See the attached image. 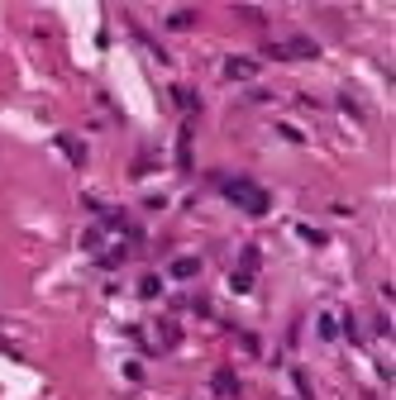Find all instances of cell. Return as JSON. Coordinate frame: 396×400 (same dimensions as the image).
Returning <instances> with one entry per match:
<instances>
[{
  "mask_svg": "<svg viewBox=\"0 0 396 400\" xmlns=\"http://www.w3.org/2000/svg\"><path fill=\"white\" fill-rule=\"evenodd\" d=\"M224 196L234 200L239 210H248V214H268V205H272V196H268L258 182H248V177H234V182H224Z\"/></svg>",
  "mask_w": 396,
  "mask_h": 400,
  "instance_id": "cell-1",
  "label": "cell"
},
{
  "mask_svg": "<svg viewBox=\"0 0 396 400\" xmlns=\"http://www.w3.org/2000/svg\"><path fill=\"white\" fill-rule=\"evenodd\" d=\"M263 53L268 58H277V62H305V58H315L320 53V43L315 38H282V43H263Z\"/></svg>",
  "mask_w": 396,
  "mask_h": 400,
  "instance_id": "cell-2",
  "label": "cell"
},
{
  "mask_svg": "<svg viewBox=\"0 0 396 400\" xmlns=\"http://www.w3.org/2000/svg\"><path fill=\"white\" fill-rule=\"evenodd\" d=\"M224 77H229V82H253V77H258V58L229 53V58H224Z\"/></svg>",
  "mask_w": 396,
  "mask_h": 400,
  "instance_id": "cell-3",
  "label": "cell"
},
{
  "mask_svg": "<svg viewBox=\"0 0 396 400\" xmlns=\"http://www.w3.org/2000/svg\"><path fill=\"white\" fill-rule=\"evenodd\" d=\"M153 334H158V343H153V348H163V353H167V348H177V319H172V314H163Z\"/></svg>",
  "mask_w": 396,
  "mask_h": 400,
  "instance_id": "cell-4",
  "label": "cell"
},
{
  "mask_svg": "<svg viewBox=\"0 0 396 400\" xmlns=\"http://www.w3.org/2000/svg\"><path fill=\"white\" fill-rule=\"evenodd\" d=\"M244 386H239V377L234 372H215V396H239Z\"/></svg>",
  "mask_w": 396,
  "mask_h": 400,
  "instance_id": "cell-5",
  "label": "cell"
},
{
  "mask_svg": "<svg viewBox=\"0 0 396 400\" xmlns=\"http://www.w3.org/2000/svg\"><path fill=\"white\" fill-rule=\"evenodd\" d=\"M196 272H200V258H177V262H172V277H177V282H191Z\"/></svg>",
  "mask_w": 396,
  "mask_h": 400,
  "instance_id": "cell-6",
  "label": "cell"
},
{
  "mask_svg": "<svg viewBox=\"0 0 396 400\" xmlns=\"http://www.w3.org/2000/svg\"><path fill=\"white\" fill-rule=\"evenodd\" d=\"M58 148L67 153V162H86V148H82V143H77L72 134H62V138H58Z\"/></svg>",
  "mask_w": 396,
  "mask_h": 400,
  "instance_id": "cell-7",
  "label": "cell"
},
{
  "mask_svg": "<svg viewBox=\"0 0 396 400\" xmlns=\"http://www.w3.org/2000/svg\"><path fill=\"white\" fill-rule=\"evenodd\" d=\"M315 329H320V338H325V343H334V338H339V319H334V314H320V319H315Z\"/></svg>",
  "mask_w": 396,
  "mask_h": 400,
  "instance_id": "cell-8",
  "label": "cell"
},
{
  "mask_svg": "<svg viewBox=\"0 0 396 400\" xmlns=\"http://www.w3.org/2000/svg\"><path fill=\"white\" fill-rule=\"evenodd\" d=\"M158 291H163V282H158V277H143V282H139V296H158Z\"/></svg>",
  "mask_w": 396,
  "mask_h": 400,
  "instance_id": "cell-9",
  "label": "cell"
},
{
  "mask_svg": "<svg viewBox=\"0 0 396 400\" xmlns=\"http://www.w3.org/2000/svg\"><path fill=\"white\" fill-rule=\"evenodd\" d=\"M244 272H248V277L258 272V248H244Z\"/></svg>",
  "mask_w": 396,
  "mask_h": 400,
  "instance_id": "cell-10",
  "label": "cell"
},
{
  "mask_svg": "<svg viewBox=\"0 0 396 400\" xmlns=\"http://www.w3.org/2000/svg\"><path fill=\"white\" fill-rule=\"evenodd\" d=\"M229 286H234V291H248V286H253V277H248V272H234V277H229Z\"/></svg>",
  "mask_w": 396,
  "mask_h": 400,
  "instance_id": "cell-11",
  "label": "cell"
},
{
  "mask_svg": "<svg viewBox=\"0 0 396 400\" xmlns=\"http://www.w3.org/2000/svg\"><path fill=\"white\" fill-rule=\"evenodd\" d=\"M344 338L358 343V319H353V314H344Z\"/></svg>",
  "mask_w": 396,
  "mask_h": 400,
  "instance_id": "cell-12",
  "label": "cell"
},
{
  "mask_svg": "<svg viewBox=\"0 0 396 400\" xmlns=\"http://www.w3.org/2000/svg\"><path fill=\"white\" fill-rule=\"evenodd\" d=\"M191 19H196V14H191V10H177V14H172V29H187V24H191Z\"/></svg>",
  "mask_w": 396,
  "mask_h": 400,
  "instance_id": "cell-13",
  "label": "cell"
}]
</instances>
